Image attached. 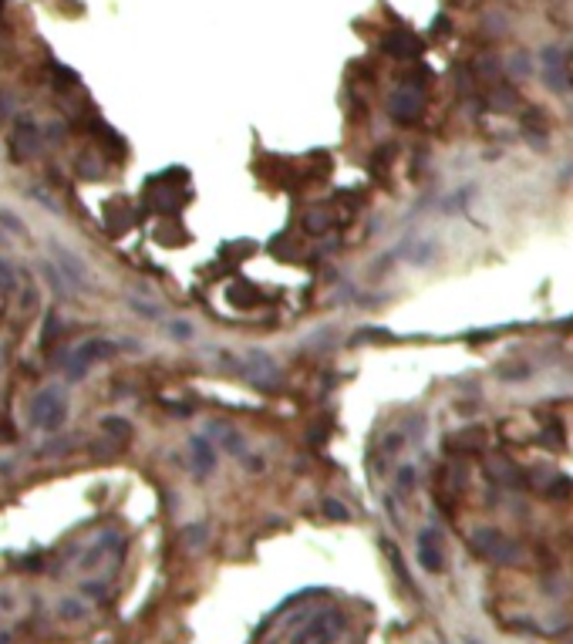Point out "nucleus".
<instances>
[{
	"instance_id": "nucleus-1",
	"label": "nucleus",
	"mask_w": 573,
	"mask_h": 644,
	"mask_svg": "<svg viewBox=\"0 0 573 644\" xmlns=\"http://www.w3.org/2000/svg\"><path fill=\"white\" fill-rule=\"evenodd\" d=\"M344 627H347V617H344L341 610H327L324 607V610L310 614L304 624L293 631L290 644H338Z\"/></svg>"
},
{
	"instance_id": "nucleus-2",
	"label": "nucleus",
	"mask_w": 573,
	"mask_h": 644,
	"mask_svg": "<svg viewBox=\"0 0 573 644\" xmlns=\"http://www.w3.org/2000/svg\"><path fill=\"white\" fill-rule=\"evenodd\" d=\"M64 418H68V398H64V392L57 385H48L44 392L34 395V401H31V422H34V429L57 432L64 425Z\"/></svg>"
},
{
	"instance_id": "nucleus-3",
	"label": "nucleus",
	"mask_w": 573,
	"mask_h": 644,
	"mask_svg": "<svg viewBox=\"0 0 573 644\" xmlns=\"http://www.w3.org/2000/svg\"><path fill=\"white\" fill-rule=\"evenodd\" d=\"M115 351H118V344L108 341V338H88L85 344H78L75 351H71V358H68V378L81 381L85 378V371H88L95 361L112 358Z\"/></svg>"
},
{
	"instance_id": "nucleus-4",
	"label": "nucleus",
	"mask_w": 573,
	"mask_h": 644,
	"mask_svg": "<svg viewBox=\"0 0 573 644\" xmlns=\"http://www.w3.org/2000/svg\"><path fill=\"white\" fill-rule=\"evenodd\" d=\"M472 547L486 557V560H493V564H516L519 557H523V550L516 540L509 536H502L496 530H476L472 533Z\"/></svg>"
},
{
	"instance_id": "nucleus-5",
	"label": "nucleus",
	"mask_w": 573,
	"mask_h": 644,
	"mask_svg": "<svg viewBox=\"0 0 573 644\" xmlns=\"http://www.w3.org/2000/svg\"><path fill=\"white\" fill-rule=\"evenodd\" d=\"M425 112V98L419 92H408V88H401L395 95L388 98V115L398 122V125H415Z\"/></svg>"
},
{
	"instance_id": "nucleus-6",
	"label": "nucleus",
	"mask_w": 573,
	"mask_h": 644,
	"mask_svg": "<svg viewBox=\"0 0 573 644\" xmlns=\"http://www.w3.org/2000/svg\"><path fill=\"white\" fill-rule=\"evenodd\" d=\"M415 557H419L421 570H428V573H442V570H445V557H442V547H439V533L435 530H421L419 540H415Z\"/></svg>"
},
{
	"instance_id": "nucleus-7",
	"label": "nucleus",
	"mask_w": 573,
	"mask_h": 644,
	"mask_svg": "<svg viewBox=\"0 0 573 644\" xmlns=\"http://www.w3.org/2000/svg\"><path fill=\"white\" fill-rule=\"evenodd\" d=\"M51 253H55V266L64 273V280L71 287H81L88 284V266L81 264V257L78 253H71V250H64L61 243H51Z\"/></svg>"
},
{
	"instance_id": "nucleus-8",
	"label": "nucleus",
	"mask_w": 573,
	"mask_h": 644,
	"mask_svg": "<svg viewBox=\"0 0 573 644\" xmlns=\"http://www.w3.org/2000/svg\"><path fill=\"white\" fill-rule=\"evenodd\" d=\"M382 48H384V55H391V57H419L421 55V41L412 31H405V27L388 31L382 38Z\"/></svg>"
},
{
	"instance_id": "nucleus-9",
	"label": "nucleus",
	"mask_w": 573,
	"mask_h": 644,
	"mask_svg": "<svg viewBox=\"0 0 573 644\" xmlns=\"http://www.w3.org/2000/svg\"><path fill=\"white\" fill-rule=\"evenodd\" d=\"M122 550H125V540H122L118 533H105V536H101L98 543H92V550L81 557V570H92L98 560L108 557V553H112V557H122Z\"/></svg>"
},
{
	"instance_id": "nucleus-10",
	"label": "nucleus",
	"mask_w": 573,
	"mask_h": 644,
	"mask_svg": "<svg viewBox=\"0 0 573 644\" xmlns=\"http://www.w3.org/2000/svg\"><path fill=\"white\" fill-rule=\"evenodd\" d=\"M189 449H192V473L196 475L212 473V466H216V449H212L210 436H192Z\"/></svg>"
},
{
	"instance_id": "nucleus-11",
	"label": "nucleus",
	"mask_w": 573,
	"mask_h": 644,
	"mask_svg": "<svg viewBox=\"0 0 573 644\" xmlns=\"http://www.w3.org/2000/svg\"><path fill=\"white\" fill-rule=\"evenodd\" d=\"M206 432H210V438H216L226 452L247 455V442H243V436H240L236 429H229L226 422H210V425H206Z\"/></svg>"
},
{
	"instance_id": "nucleus-12",
	"label": "nucleus",
	"mask_w": 573,
	"mask_h": 644,
	"mask_svg": "<svg viewBox=\"0 0 573 644\" xmlns=\"http://www.w3.org/2000/svg\"><path fill=\"white\" fill-rule=\"evenodd\" d=\"M41 149V135H38V129L24 118L17 125V132H14V159H31L34 152Z\"/></svg>"
},
{
	"instance_id": "nucleus-13",
	"label": "nucleus",
	"mask_w": 573,
	"mask_h": 644,
	"mask_svg": "<svg viewBox=\"0 0 573 644\" xmlns=\"http://www.w3.org/2000/svg\"><path fill=\"white\" fill-rule=\"evenodd\" d=\"M486 473H489V479H496L499 486H523V473L516 469L513 462L499 459V455L486 459Z\"/></svg>"
},
{
	"instance_id": "nucleus-14",
	"label": "nucleus",
	"mask_w": 573,
	"mask_h": 644,
	"mask_svg": "<svg viewBox=\"0 0 573 644\" xmlns=\"http://www.w3.org/2000/svg\"><path fill=\"white\" fill-rule=\"evenodd\" d=\"M486 105H489L493 112H516L519 95H516V88H509V85H496V88H489Z\"/></svg>"
},
{
	"instance_id": "nucleus-15",
	"label": "nucleus",
	"mask_w": 573,
	"mask_h": 644,
	"mask_svg": "<svg viewBox=\"0 0 573 644\" xmlns=\"http://www.w3.org/2000/svg\"><path fill=\"white\" fill-rule=\"evenodd\" d=\"M482 429H462L458 436H452L445 445L452 449V452H482Z\"/></svg>"
},
{
	"instance_id": "nucleus-16",
	"label": "nucleus",
	"mask_w": 573,
	"mask_h": 644,
	"mask_svg": "<svg viewBox=\"0 0 573 644\" xmlns=\"http://www.w3.org/2000/svg\"><path fill=\"white\" fill-rule=\"evenodd\" d=\"M539 493L546 496V499H567L573 496V479L570 475H546V482L539 486Z\"/></svg>"
},
{
	"instance_id": "nucleus-17",
	"label": "nucleus",
	"mask_w": 573,
	"mask_h": 644,
	"mask_svg": "<svg viewBox=\"0 0 573 644\" xmlns=\"http://www.w3.org/2000/svg\"><path fill=\"white\" fill-rule=\"evenodd\" d=\"M101 432L108 438H115L118 445H125L129 438H132V425L125 422V418H118V415H108L105 422H101Z\"/></svg>"
},
{
	"instance_id": "nucleus-18",
	"label": "nucleus",
	"mask_w": 573,
	"mask_h": 644,
	"mask_svg": "<svg viewBox=\"0 0 573 644\" xmlns=\"http://www.w3.org/2000/svg\"><path fill=\"white\" fill-rule=\"evenodd\" d=\"M57 338H61V317H57V310H48L44 327H41V351H51Z\"/></svg>"
},
{
	"instance_id": "nucleus-19",
	"label": "nucleus",
	"mask_w": 573,
	"mask_h": 644,
	"mask_svg": "<svg viewBox=\"0 0 573 644\" xmlns=\"http://www.w3.org/2000/svg\"><path fill=\"white\" fill-rule=\"evenodd\" d=\"M405 445H408V436H405V432H388V436L382 438V459H384L382 466H388V459H395Z\"/></svg>"
},
{
	"instance_id": "nucleus-20",
	"label": "nucleus",
	"mask_w": 573,
	"mask_h": 644,
	"mask_svg": "<svg viewBox=\"0 0 573 644\" xmlns=\"http://www.w3.org/2000/svg\"><path fill=\"white\" fill-rule=\"evenodd\" d=\"M415 479H419V473H415V466H412V462L398 466V473H395V489H398V496L412 493V489H415Z\"/></svg>"
},
{
	"instance_id": "nucleus-21",
	"label": "nucleus",
	"mask_w": 573,
	"mask_h": 644,
	"mask_svg": "<svg viewBox=\"0 0 573 644\" xmlns=\"http://www.w3.org/2000/svg\"><path fill=\"white\" fill-rule=\"evenodd\" d=\"M206 536H210V523H192L182 530V540H186V547L189 550H199L206 543Z\"/></svg>"
},
{
	"instance_id": "nucleus-22",
	"label": "nucleus",
	"mask_w": 573,
	"mask_h": 644,
	"mask_svg": "<svg viewBox=\"0 0 573 644\" xmlns=\"http://www.w3.org/2000/svg\"><path fill=\"white\" fill-rule=\"evenodd\" d=\"M0 294L3 297L17 294V270H14V264H7V260H0Z\"/></svg>"
},
{
	"instance_id": "nucleus-23",
	"label": "nucleus",
	"mask_w": 573,
	"mask_h": 644,
	"mask_svg": "<svg viewBox=\"0 0 573 644\" xmlns=\"http://www.w3.org/2000/svg\"><path fill=\"white\" fill-rule=\"evenodd\" d=\"M321 510H324V516L327 520H334V523H347V520H351V510L344 506L341 499H331V496L321 503Z\"/></svg>"
},
{
	"instance_id": "nucleus-24",
	"label": "nucleus",
	"mask_w": 573,
	"mask_h": 644,
	"mask_svg": "<svg viewBox=\"0 0 573 644\" xmlns=\"http://www.w3.org/2000/svg\"><path fill=\"white\" fill-rule=\"evenodd\" d=\"M428 78H432V71H428V68H415V71H412V75H405V88H408V92H425V85H428Z\"/></svg>"
},
{
	"instance_id": "nucleus-25",
	"label": "nucleus",
	"mask_w": 573,
	"mask_h": 644,
	"mask_svg": "<svg viewBox=\"0 0 573 644\" xmlns=\"http://www.w3.org/2000/svg\"><path fill=\"white\" fill-rule=\"evenodd\" d=\"M0 227L3 229H10L14 236H27V229H24V223H20L14 213H7V209H0Z\"/></svg>"
},
{
	"instance_id": "nucleus-26",
	"label": "nucleus",
	"mask_w": 573,
	"mask_h": 644,
	"mask_svg": "<svg viewBox=\"0 0 573 644\" xmlns=\"http://www.w3.org/2000/svg\"><path fill=\"white\" fill-rule=\"evenodd\" d=\"M327 223H331V220H327L324 213H310V216L304 220V229H307V233H324Z\"/></svg>"
},
{
	"instance_id": "nucleus-27",
	"label": "nucleus",
	"mask_w": 573,
	"mask_h": 644,
	"mask_svg": "<svg viewBox=\"0 0 573 644\" xmlns=\"http://www.w3.org/2000/svg\"><path fill=\"white\" fill-rule=\"evenodd\" d=\"M240 462H243V469H249V473H263V466H267L263 455H243Z\"/></svg>"
},
{
	"instance_id": "nucleus-28",
	"label": "nucleus",
	"mask_w": 573,
	"mask_h": 644,
	"mask_svg": "<svg viewBox=\"0 0 573 644\" xmlns=\"http://www.w3.org/2000/svg\"><path fill=\"white\" fill-rule=\"evenodd\" d=\"M61 614H64V617H81V614H85V604H78V601H61Z\"/></svg>"
},
{
	"instance_id": "nucleus-29",
	"label": "nucleus",
	"mask_w": 573,
	"mask_h": 644,
	"mask_svg": "<svg viewBox=\"0 0 573 644\" xmlns=\"http://www.w3.org/2000/svg\"><path fill=\"white\" fill-rule=\"evenodd\" d=\"M169 331H172V338H192V327L186 321H175Z\"/></svg>"
},
{
	"instance_id": "nucleus-30",
	"label": "nucleus",
	"mask_w": 573,
	"mask_h": 644,
	"mask_svg": "<svg viewBox=\"0 0 573 644\" xmlns=\"http://www.w3.org/2000/svg\"><path fill=\"white\" fill-rule=\"evenodd\" d=\"M513 71H519V75H526V71H530V61H526V55H516L513 57Z\"/></svg>"
},
{
	"instance_id": "nucleus-31",
	"label": "nucleus",
	"mask_w": 573,
	"mask_h": 644,
	"mask_svg": "<svg viewBox=\"0 0 573 644\" xmlns=\"http://www.w3.org/2000/svg\"><path fill=\"white\" fill-rule=\"evenodd\" d=\"M570 88H573V85H570Z\"/></svg>"
}]
</instances>
